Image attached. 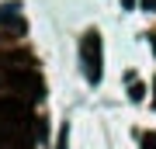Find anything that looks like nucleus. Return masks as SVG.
<instances>
[{
	"label": "nucleus",
	"mask_w": 156,
	"mask_h": 149,
	"mask_svg": "<svg viewBox=\"0 0 156 149\" xmlns=\"http://www.w3.org/2000/svg\"><path fill=\"white\" fill-rule=\"evenodd\" d=\"M24 125H28L24 111L11 101H0V149H28Z\"/></svg>",
	"instance_id": "f257e3e1"
},
{
	"label": "nucleus",
	"mask_w": 156,
	"mask_h": 149,
	"mask_svg": "<svg viewBox=\"0 0 156 149\" xmlns=\"http://www.w3.org/2000/svg\"><path fill=\"white\" fill-rule=\"evenodd\" d=\"M80 62H83V76L90 83H101V35L87 31L80 42Z\"/></svg>",
	"instance_id": "f03ea898"
},
{
	"label": "nucleus",
	"mask_w": 156,
	"mask_h": 149,
	"mask_svg": "<svg viewBox=\"0 0 156 149\" xmlns=\"http://www.w3.org/2000/svg\"><path fill=\"white\" fill-rule=\"evenodd\" d=\"M0 24H14L17 31L24 28V21L17 17V7H0Z\"/></svg>",
	"instance_id": "7ed1b4c3"
},
{
	"label": "nucleus",
	"mask_w": 156,
	"mask_h": 149,
	"mask_svg": "<svg viewBox=\"0 0 156 149\" xmlns=\"http://www.w3.org/2000/svg\"><path fill=\"white\" fill-rule=\"evenodd\" d=\"M142 149H156V132H146L142 135Z\"/></svg>",
	"instance_id": "20e7f679"
},
{
	"label": "nucleus",
	"mask_w": 156,
	"mask_h": 149,
	"mask_svg": "<svg viewBox=\"0 0 156 149\" xmlns=\"http://www.w3.org/2000/svg\"><path fill=\"white\" fill-rule=\"evenodd\" d=\"M142 94H146V90L139 87V83H132V101H142Z\"/></svg>",
	"instance_id": "39448f33"
},
{
	"label": "nucleus",
	"mask_w": 156,
	"mask_h": 149,
	"mask_svg": "<svg viewBox=\"0 0 156 149\" xmlns=\"http://www.w3.org/2000/svg\"><path fill=\"white\" fill-rule=\"evenodd\" d=\"M122 4H125V7H135V0H122Z\"/></svg>",
	"instance_id": "423d86ee"
},
{
	"label": "nucleus",
	"mask_w": 156,
	"mask_h": 149,
	"mask_svg": "<svg viewBox=\"0 0 156 149\" xmlns=\"http://www.w3.org/2000/svg\"><path fill=\"white\" fill-rule=\"evenodd\" d=\"M142 4H146V7H156V0H142Z\"/></svg>",
	"instance_id": "0eeeda50"
},
{
	"label": "nucleus",
	"mask_w": 156,
	"mask_h": 149,
	"mask_svg": "<svg viewBox=\"0 0 156 149\" xmlns=\"http://www.w3.org/2000/svg\"><path fill=\"white\" fill-rule=\"evenodd\" d=\"M153 101H156V76H153Z\"/></svg>",
	"instance_id": "6e6552de"
},
{
	"label": "nucleus",
	"mask_w": 156,
	"mask_h": 149,
	"mask_svg": "<svg viewBox=\"0 0 156 149\" xmlns=\"http://www.w3.org/2000/svg\"><path fill=\"white\" fill-rule=\"evenodd\" d=\"M153 52H156V35H153Z\"/></svg>",
	"instance_id": "1a4fd4ad"
}]
</instances>
